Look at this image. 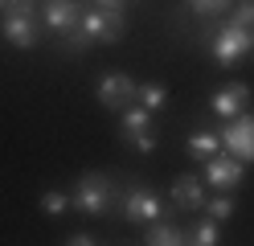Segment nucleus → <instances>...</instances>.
<instances>
[{
  "label": "nucleus",
  "instance_id": "obj_1",
  "mask_svg": "<svg viewBox=\"0 0 254 246\" xmlns=\"http://www.w3.org/2000/svg\"><path fill=\"white\" fill-rule=\"evenodd\" d=\"M123 29H127V21L119 8H90V12H82V25L74 29V49H82L86 41L111 45L123 37Z\"/></svg>",
  "mask_w": 254,
  "mask_h": 246
},
{
  "label": "nucleus",
  "instance_id": "obj_2",
  "mask_svg": "<svg viewBox=\"0 0 254 246\" xmlns=\"http://www.w3.org/2000/svg\"><path fill=\"white\" fill-rule=\"evenodd\" d=\"M115 201V185H111V176L103 172H82L74 185V205L90 213V218H99V213H107V205Z\"/></svg>",
  "mask_w": 254,
  "mask_h": 246
},
{
  "label": "nucleus",
  "instance_id": "obj_3",
  "mask_svg": "<svg viewBox=\"0 0 254 246\" xmlns=\"http://www.w3.org/2000/svg\"><path fill=\"white\" fill-rule=\"evenodd\" d=\"M246 54H254V33H246L242 25L226 21V25L217 29V37H213V58L221 66H238Z\"/></svg>",
  "mask_w": 254,
  "mask_h": 246
},
{
  "label": "nucleus",
  "instance_id": "obj_4",
  "mask_svg": "<svg viewBox=\"0 0 254 246\" xmlns=\"http://www.w3.org/2000/svg\"><path fill=\"white\" fill-rule=\"evenodd\" d=\"M119 131H123V140L135 148V152H152L156 148V131H152V111L148 107H127L123 111V119H119Z\"/></svg>",
  "mask_w": 254,
  "mask_h": 246
},
{
  "label": "nucleus",
  "instance_id": "obj_5",
  "mask_svg": "<svg viewBox=\"0 0 254 246\" xmlns=\"http://www.w3.org/2000/svg\"><path fill=\"white\" fill-rule=\"evenodd\" d=\"M217 136H221V148L230 156L254 160V115H234V119H226V127Z\"/></svg>",
  "mask_w": 254,
  "mask_h": 246
},
{
  "label": "nucleus",
  "instance_id": "obj_6",
  "mask_svg": "<svg viewBox=\"0 0 254 246\" xmlns=\"http://www.w3.org/2000/svg\"><path fill=\"white\" fill-rule=\"evenodd\" d=\"M242 160H238V156H221V152H213L209 160H205V185H213V189H221V193H226V189H234V185H242Z\"/></svg>",
  "mask_w": 254,
  "mask_h": 246
},
{
  "label": "nucleus",
  "instance_id": "obj_7",
  "mask_svg": "<svg viewBox=\"0 0 254 246\" xmlns=\"http://www.w3.org/2000/svg\"><path fill=\"white\" fill-rule=\"evenodd\" d=\"M94 94H99V103L107 111H123L135 98V82H131V74L111 70V74H103V82H99V90H94Z\"/></svg>",
  "mask_w": 254,
  "mask_h": 246
},
{
  "label": "nucleus",
  "instance_id": "obj_8",
  "mask_svg": "<svg viewBox=\"0 0 254 246\" xmlns=\"http://www.w3.org/2000/svg\"><path fill=\"white\" fill-rule=\"evenodd\" d=\"M119 213L127 222H156L160 218V197L152 189H127L123 201H119Z\"/></svg>",
  "mask_w": 254,
  "mask_h": 246
},
{
  "label": "nucleus",
  "instance_id": "obj_9",
  "mask_svg": "<svg viewBox=\"0 0 254 246\" xmlns=\"http://www.w3.org/2000/svg\"><path fill=\"white\" fill-rule=\"evenodd\" d=\"M250 103V86L246 82H226L213 98H209V111L217 119H234V115H242V107Z\"/></svg>",
  "mask_w": 254,
  "mask_h": 246
},
{
  "label": "nucleus",
  "instance_id": "obj_10",
  "mask_svg": "<svg viewBox=\"0 0 254 246\" xmlns=\"http://www.w3.org/2000/svg\"><path fill=\"white\" fill-rule=\"evenodd\" d=\"M41 16H45V25L58 29V33H74L78 25H82V8H78L74 0H45Z\"/></svg>",
  "mask_w": 254,
  "mask_h": 246
},
{
  "label": "nucleus",
  "instance_id": "obj_11",
  "mask_svg": "<svg viewBox=\"0 0 254 246\" xmlns=\"http://www.w3.org/2000/svg\"><path fill=\"white\" fill-rule=\"evenodd\" d=\"M4 37L17 49H33L37 45V21H33V12H4Z\"/></svg>",
  "mask_w": 254,
  "mask_h": 246
},
{
  "label": "nucleus",
  "instance_id": "obj_12",
  "mask_svg": "<svg viewBox=\"0 0 254 246\" xmlns=\"http://www.w3.org/2000/svg\"><path fill=\"white\" fill-rule=\"evenodd\" d=\"M172 205L177 209H201L205 205V189L197 176H177L172 180Z\"/></svg>",
  "mask_w": 254,
  "mask_h": 246
},
{
  "label": "nucleus",
  "instance_id": "obj_13",
  "mask_svg": "<svg viewBox=\"0 0 254 246\" xmlns=\"http://www.w3.org/2000/svg\"><path fill=\"white\" fill-rule=\"evenodd\" d=\"M185 152L193 156V160H209L213 152H221V136L217 131H193V136H189V144H185Z\"/></svg>",
  "mask_w": 254,
  "mask_h": 246
},
{
  "label": "nucleus",
  "instance_id": "obj_14",
  "mask_svg": "<svg viewBox=\"0 0 254 246\" xmlns=\"http://www.w3.org/2000/svg\"><path fill=\"white\" fill-rule=\"evenodd\" d=\"M144 242H148V246H181V242H189V238H185V230H181V226H172V222H160V218H156L152 230L144 234Z\"/></svg>",
  "mask_w": 254,
  "mask_h": 246
},
{
  "label": "nucleus",
  "instance_id": "obj_15",
  "mask_svg": "<svg viewBox=\"0 0 254 246\" xmlns=\"http://www.w3.org/2000/svg\"><path fill=\"white\" fill-rule=\"evenodd\" d=\"M135 98H139V107H148L152 115L168 107V90L160 86V82H144V86H135Z\"/></svg>",
  "mask_w": 254,
  "mask_h": 246
},
{
  "label": "nucleus",
  "instance_id": "obj_16",
  "mask_svg": "<svg viewBox=\"0 0 254 246\" xmlns=\"http://www.w3.org/2000/svg\"><path fill=\"white\" fill-rule=\"evenodd\" d=\"M185 238L193 242V246H213V242H217V218L193 222V230H185Z\"/></svg>",
  "mask_w": 254,
  "mask_h": 246
},
{
  "label": "nucleus",
  "instance_id": "obj_17",
  "mask_svg": "<svg viewBox=\"0 0 254 246\" xmlns=\"http://www.w3.org/2000/svg\"><path fill=\"white\" fill-rule=\"evenodd\" d=\"M74 205V197H66V193H58V189H50V193H41V213L45 218H62Z\"/></svg>",
  "mask_w": 254,
  "mask_h": 246
},
{
  "label": "nucleus",
  "instance_id": "obj_18",
  "mask_svg": "<svg viewBox=\"0 0 254 246\" xmlns=\"http://www.w3.org/2000/svg\"><path fill=\"white\" fill-rule=\"evenodd\" d=\"M205 205H209V218H217V222H226V218H234V197H226V193H221V197H213V201H205Z\"/></svg>",
  "mask_w": 254,
  "mask_h": 246
},
{
  "label": "nucleus",
  "instance_id": "obj_19",
  "mask_svg": "<svg viewBox=\"0 0 254 246\" xmlns=\"http://www.w3.org/2000/svg\"><path fill=\"white\" fill-rule=\"evenodd\" d=\"M234 25H242L246 33H254V0H242V4L234 8V16H230Z\"/></svg>",
  "mask_w": 254,
  "mask_h": 246
},
{
  "label": "nucleus",
  "instance_id": "obj_20",
  "mask_svg": "<svg viewBox=\"0 0 254 246\" xmlns=\"http://www.w3.org/2000/svg\"><path fill=\"white\" fill-rule=\"evenodd\" d=\"M234 4V0H189V8H197L201 16H217V12H226Z\"/></svg>",
  "mask_w": 254,
  "mask_h": 246
},
{
  "label": "nucleus",
  "instance_id": "obj_21",
  "mask_svg": "<svg viewBox=\"0 0 254 246\" xmlns=\"http://www.w3.org/2000/svg\"><path fill=\"white\" fill-rule=\"evenodd\" d=\"M37 8V0H8L4 4V12H33Z\"/></svg>",
  "mask_w": 254,
  "mask_h": 246
},
{
  "label": "nucleus",
  "instance_id": "obj_22",
  "mask_svg": "<svg viewBox=\"0 0 254 246\" xmlns=\"http://www.w3.org/2000/svg\"><path fill=\"white\" fill-rule=\"evenodd\" d=\"M66 242H70V246H90V242H94V238H90V234H86V230H78V234H70V238H66Z\"/></svg>",
  "mask_w": 254,
  "mask_h": 246
},
{
  "label": "nucleus",
  "instance_id": "obj_23",
  "mask_svg": "<svg viewBox=\"0 0 254 246\" xmlns=\"http://www.w3.org/2000/svg\"><path fill=\"white\" fill-rule=\"evenodd\" d=\"M94 4H99V8H123L127 0H94Z\"/></svg>",
  "mask_w": 254,
  "mask_h": 246
},
{
  "label": "nucleus",
  "instance_id": "obj_24",
  "mask_svg": "<svg viewBox=\"0 0 254 246\" xmlns=\"http://www.w3.org/2000/svg\"><path fill=\"white\" fill-rule=\"evenodd\" d=\"M4 4H8V0H0V12H4Z\"/></svg>",
  "mask_w": 254,
  "mask_h": 246
}]
</instances>
